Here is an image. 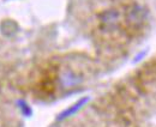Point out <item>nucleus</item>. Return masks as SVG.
Segmentation results:
<instances>
[{"instance_id": "nucleus-1", "label": "nucleus", "mask_w": 156, "mask_h": 127, "mask_svg": "<svg viewBox=\"0 0 156 127\" xmlns=\"http://www.w3.org/2000/svg\"><path fill=\"white\" fill-rule=\"evenodd\" d=\"M89 102V97H83V98H80V100H78L76 103H73L71 107H69L67 109H65L64 111H61L60 114L58 115V118H57V120H65V119H67V118H70V116H72V115H75L76 113H78L80 109L83 108L87 103Z\"/></svg>"}, {"instance_id": "nucleus-3", "label": "nucleus", "mask_w": 156, "mask_h": 127, "mask_svg": "<svg viewBox=\"0 0 156 127\" xmlns=\"http://www.w3.org/2000/svg\"><path fill=\"white\" fill-rule=\"evenodd\" d=\"M17 106H18V108L20 109V111H22L23 115H25V116H30V115H31V113H33L31 107H30L24 100L17 101Z\"/></svg>"}, {"instance_id": "nucleus-2", "label": "nucleus", "mask_w": 156, "mask_h": 127, "mask_svg": "<svg viewBox=\"0 0 156 127\" xmlns=\"http://www.w3.org/2000/svg\"><path fill=\"white\" fill-rule=\"evenodd\" d=\"M60 82L65 88H71L79 83V78L72 71H66L61 74Z\"/></svg>"}]
</instances>
